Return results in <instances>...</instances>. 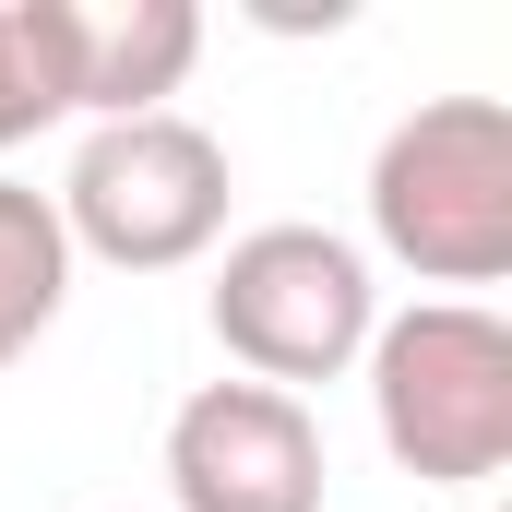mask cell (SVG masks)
<instances>
[{
	"label": "cell",
	"mask_w": 512,
	"mask_h": 512,
	"mask_svg": "<svg viewBox=\"0 0 512 512\" xmlns=\"http://www.w3.org/2000/svg\"><path fill=\"white\" fill-rule=\"evenodd\" d=\"M370 239L417 286H501L512 274V108L429 96L370 155Z\"/></svg>",
	"instance_id": "6da1fadb"
},
{
	"label": "cell",
	"mask_w": 512,
	"mask_h": 512,
	"mask_svg": "<svg viewBox=\"0 0 512 512\" xmlns=\"http://www.w3.org/2000/svg\"><path fill=\"white\" fill-rule=\"evenodd\" d=\"M382 453L429 489H489L512 465V322L477 298H417L370 334Z\"/></svg>",
	"instance_id": "7a4b0ae2"
},
{
	"label": "cell",
	"mask_w": 512,
	"mask_h": 512,
	"mask_svg": "<svg viewBox=\"0 0 512 512\" xmlns=\"http://www.w3.org/2000/svg\"><path fill=\"white\" fill-rule=\"evenodd\" d=\"M203 310H215V346L262 393L346 382L370 358V334H382V286H370L358 239H334V227H251V239H227Z\"/></svg>",
	"instance_id": "3957f363"
},
{
	"label": "cell",
	"mask_w": 512,
	"mask_h": 512,
	"mask_svg": "<svg viewBox=\"0 0 512 512\" xmlns=\"http://www.w3.org/2000/svg\"><path fill=\"white\" fill-rule=\"evenodd\" d=\"M227 191H239L227 143L203 120H179V108H155V120H96L48 203H60L72 251L120 262V274H179V262H203L227 239Z\"/></svg>",
	"instance_id": "277c9868"
},
{
	"label": "cell",
	"mask_w": 512,
	"mask_h": 512,
	"mask_svg": "<svg viewBox=\"0 0 512 512\" xmlns=\"http://www.w3.org/2000/svg\"><path fill=\"white\" fill-rule=\"evenodd\" d=\"M179 512H322V417L262 382H203L167 417Z\"/></svg>",
	"instance_id": "5b68a950"
},
{
	"label": "cell",
	"mask_w": 512,
	"mask_h": 512,
	"mask_svg": "<svg viewBox=\"0 0 512 512\" xmlns=\"http://www.w3.org/2000/svg\"><path fill=\"white\" fill-rule=\"evenodd\" d=\"M60 60H72V120H155L179 72L203 60L191 0H60Z\"/></svg>",
	"instance_id": "8992f818"
},
{
	"label": "cell",
	"mask_w": 512,
	"mask_h": 512,
	"mask_svg": "<svg viewBox=\"0 0 512 512\" xmlns=\"http://www.w3.org/2000/svg\"><path fill=\"white\" fill-rule=\"evenodd\" d=\"M60 298H72L60 203H48V191H24V179H0V370L60 322Z\"/></svg>",
	"instance_id": "52a82bcc"
},
{
	"label": "cell",
	"mask_w": 512,
	"mask_h": 512,
	"mask_svg": "<svg viewBox=\"0 0 512 512\" xmlns=\"http://www.w3.org/2000/svg\"><path fill=\"white\" fill-rule=\"evenodd\" d=\"M72 120V60H60V0H0V155Z\"/></svg>",
	"instance_id": "ba28073f"
}]
</instances>
